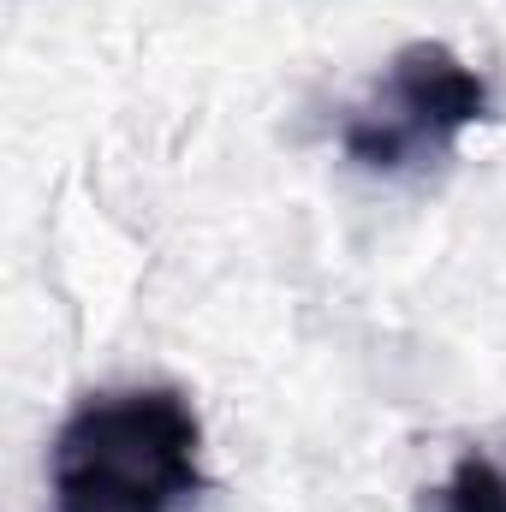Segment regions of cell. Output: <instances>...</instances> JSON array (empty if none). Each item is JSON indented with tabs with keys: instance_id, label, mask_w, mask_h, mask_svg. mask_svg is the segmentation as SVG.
<instances>
[{
	"instance_id": "6da1fadb",
	"label": "cell",
	"mask_w": 506,
	"mask_h": 512,
	"mask_svg": "<svg viewBox=\"0 0 506 512\" xmlns=\"http://www.w3.org/2000/svg\"><path fill=\"white\" fill-rule=\"evenodd\" d=\"M197 495L203 417L179 387H102L54 429V512H191Z\"/></svg>"
},
{
	"instance_id": "7a4b0ae2",
	"label": "cell",
	"mask_w": 506,
	"mask_h": 512,
	"mask_svg": "<svg viewBox=\"0 0 506 512\" xmlns=\"http://www.w3.org/2000/svg\"><path fill=\"white\" fill-rule=\"evenodd\" d=\"M495 114L489 78L447 42L417 36L393 48L364 102L346 108L340 120V149L358 173L370 179H417L441 167L459 137Z\"/></svg>"
},
{
	"instance_id": "3957f363",
	"label": "cell",
	"mask_w": 506,
	"mask_h": 512,
	"mask_svg": "<svg viewBox=\"0 0 506 512\" xmlns=\"http://www.w3.org/2000/svg\"><path fill=\"white\" fill-rule=\"evenodd\" d=\"M435 512H506V465L495 453H465L435 489Z\"/></svg>"
}]
</instances>
